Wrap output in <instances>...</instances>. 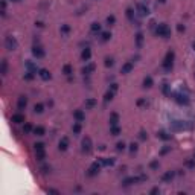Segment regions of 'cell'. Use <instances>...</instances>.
Wrapping results in <instances>:
<instances>
[{
	"label": "cell",
	"instance_id": "4fadbf2b",
	"mask_svg": "<svg viewBox=\"0 0 195 195\" xmlns=\"http://www.w3.org/2000/svg\"><path fill=\"white\" fill-rule=\"evenodd\" d=\"M175 177V172L174 171H166L163 175H162V181L163 183H171V180Z\"/></svg>",
	"mask_w": 195,
	"mask_h": 195
},
{
	"label": "cell",
	"instance_id": "816d5d0a",
	"mask_svg": "<svg viewBox=\"0 0 195 195\" xmlns=\"http://www.w3.org/2000/svg\"><path fill=\"white\" fill-rule=\"evenodd\" d=\"M186 165H188L189 168H194V166H195V159H194V160H189V162H186Z\"/></svg>",
	"mask_w": 195,
	"mask_h": 195
},
{
	"label": "cell",
	"instance_id": "f546056e",
	"mask_svg": "<svg viewBox=\"0 0 195 195\" xmlns=\"http://www.w3.org/2000/svg\"><path fill=\"white\" fill-rule=\"evenodd\" d=\"M110 38H111V32H110V31L101 32V41H102V43H107Z\"/></svg>",
	"mask_w": 195,
	"mask_h": 195
},
{
	"label": "cell",
	"instance_id": "681fc988",
	"mask_svg": "<svg viewBox=\"0 0 195 195\" xmlns=\"http://www.w3.org/2000/svg\"><path fill=\"white\" fill-rule=\"evenodd\" d=\"M41 172H43V174H48V172H50V166H48V165H43V166H41Z\"/></svg>",
	"mask_w": 195,
	"mask_h": 195
},
{
	"label": "cell",
	"instance_id": "f35d334b",
	"mask_svg": "<svg viewBox=\"0 0 195 195\" xmlns=\"http://www.w3.org/2000/svg\"><path fill=\"white\" fill-rule=\"evenodd\" d=\"M31 131H34V127H32L31 123H24V127H23V133H24V134H29Z\"/></svg>",
	"mask_w": 195,
	"mask_h": 195
},
{
	"label": "cell",
	"instance_id": "ffe728a7",
	"mask_svg": "<svg viewBox=\"0 0 195 195\" xmlns=\"http://www.w3.org/2000/svg\"><path fill=\"white\" fill-rule=\"evenodd\" d=\"M26 70L27 72H32V73H37L40 69L37 67V64L34 61H26Z\"/></svg>",
	"mask_w": 195,
	"mask_h": 195
},
{
	"label": "cell",
	"instance_id": "60d3db41",
	"mask_svg": "<svg viewBox=\"0 0 195 195\" xmlns=\"http://www.w3.org/2000/svg\"><path fill=\"white\" fill-rule=\"evenodd\" d=\"M44 143H43V142H38V143H35V145H34V149H35V151H44Z\"/></svg>",
	"mask_w": 195,
	"mask_h": 195
},
{
	"label": "cell",
	"instance_id": "d6986e66",
	"mask_svg": "<svg viewBox=\"0 0 195 195\" xmlns=\"http://www.w3.org/2000/svg\"><path fill=\"white\" fill-rule=\"evenodd\" d=\"M95 69H96V66H95L93 63H89V64H85V67H82L81 72L84 73V75H90V73L95 72Z\"/></svg>",
	"mask_w": 195,
	"mask_h": 195
},
{
	"label": "cell",
	"instance_id": "ee69618b",
	"mask_svg": "<svg viewBox=\"0 0 195 195\" xmlns=\"http://www.w3.org/2000/svg\"><path fill=\"white\" fill-rule=\"evenodd\" d=\"M162 90H163L165 95H171V85L169 84H163V89H162Z\"/></svg>",
	"mask_w": 195,
	"mask_h": 195
},
{
	"label": "cell",
	"instance_id": "9c48e42d",
	"mask_svg": "<svg viewBox=\"0 0 195 195\" xmlns=\"http://www.w3.org/2000/svg\"><path fill=\"white\" fill-rule=\"evenodd\" d=\"M125 14H127V19H128L131 23H136V26H140V24H139V22L136 20V11H134L133 8H127Z\"/></svg>",
	"mask_w": 195,
	"mask_h": 195
},
{
	"label": "cell",
	"instance_id": "8992f818",
	"mask_svg": "<svg viewBox=\"0 0 195 195\" xmlns=\"http://www.w3.org/2000/svg\"><path fill=\"white\" fill-rule=\"evenodd\" d=\"M172 96H174V99H175L178 104H183V105H188V104H189V98H188V95H185V93H181V92H175Z\"/></svg>",
	"mask_w": 195,
	"mask_h": 195
},
{
	"label": "cell",
	"instance_id": "ab89813d",
	"mask_svg": "<svg viewBox=\"0 0 195 195\" xmlns=\"http://www.w3.org/2000/svg\"><path fill=\"white\" fill-rule=\"evenodd\" d=\"M114 23H116V17H114L113 14L108 15V17H107V24H108V26H113Z\"/></svg>",
	"mask_w": 195,
	"mask_h": 195
},
{
	"label": "cell",
	"instance_id": "7a4b0ae2",
	"mask_svg": "<svg viewBox=\"0 0 195 195\" xmlns=\"http://www.w3.org/2000/svg\"><path fill=\"white\" fill-rule=\"evenodd\" d=\"M156 35H157V37H162V38H169L171 37V27L166 23L157 24V27H156Z\"/></svg>",
	"mask_w": 195,
	"mask_h": 195
},
{
	"label": "cell",
	"instance_id": "c3c4849f",
	"mask_svg": "<svg viewBox=\"0 0 195 195\" xmlns=\"http://www.w3.org/2000/svg\"><path fill=\"white\" fill-rule=\"evenodd\" d=\"M169 151H171V146H165V148H162L160 154H162V156H165V154H168Z\"/></svg>",
	"mask_w": 195,
	"mask_h": 195
},
{
	"label": "cell",
	"instance_id": "7402d4cb",
	"mask_svg": "<svg viewBox=\"0 0 195 195\" xmlns=\"http://www.w3.org/2000/svg\"><path fill=\"white\" fill-rule=\"evenodd\" d=\"M114 93H116L114 90L108 89V90L105 92V95H104V104H108V102H110V101H111V99L114 98Z\"/></svg>",
	"mask_w": 195,
	"mask_h": 195
},
{
	"label": "cell",
	"instance_id": "8d00e7d4",
	"mask_svg": "<svg viewBox=\"0 0 195 195\" xmlns=\"http://www.w3.org/2000/svg\"><path fill=\"white\" fill-rule=\"evenodd\" d=\"M60 32H61L63 35H67V34L70 32V26H69V24H61V27H60Z\"/></svg>",
	"mask_w": 195,
	"mask_h": 195
},
{
	"label": "cell",
	"instance_id": "11a10c76",
	"mask_svg": "<svg viewBox=\"0 0 195 195\" xmlns=\"http://www.w3.org/2000/svg\"><path fill=\"white\" fill-rule=\"evenodd\" d=\"M35 26H38V27H44V23H43V22H37Z\"/></svg>",
	"mask_w": 195,
	"mask_h": 195
},
{
	"label": "cell",
	"instance_id": "484cf974",
	"mask_svg": "<svg viewBox=\"0 0 195 195\" xmlns=\"http://www.w3.org/2000/svg\"><path fill=\"white\" fill-rule=\"evenodd\" d=\"M142 44H143V34H142V32H137V34H136V48L140 49Z\"/></svg>",
	"mask_w": 195,
	"mask_h": 195
},
{
	"label": "cell",
	"instance_id": "9a60e30c",
	"mask_svg": "<svg viewBox=\"0 0 195 195\" xmlns=\"http://www.w3.org/2000/svg\"><path fill=\"white\" fill-rule=\"evenodd\" d=\"M69 148V137H61V140H60V143H58V149L60 151H66Z\"/></svg>",
	"mask_w": 195,
	"mask_h": 195
},
{
	"label": "cell",
	"instance_id": "83f0119b",
	"mask_svg": "<svg viewBox=\"0 0 195 195\" xmlns=\"http://www.w3.org/2000/svg\"><path fill=\"white\" fill-rule=\"evenodd\" d=\"M118 123H119V114L118 113H111L110 114V127L118 125Z\"/></svg>",
	"mask_w": 195,
	"mask_h": 195
},
{
	"label": "cell",
	"instance_id": "ac0fdd59",
	"mask_svg": "<svg viewBox=\"0 0 195 195\" xmlns=\"http://www.w3.org/2000/svg\"><path fill=\"white\" fill-rule=\"evenodd\" d=\"M137 181H139L137 177H127V178L122 181V186L128 188V186H131V185H134V183H137Z\"/></svg>",
	"mask_w": 195,
	"mask_h": 195
},
{
	"label": "cell",
	"instance_id": "836d02e7",
	"mask_svg": "<svg viewBox=\"0 0 195 195\" xmlns=\"http://www.w3.org/2000/svg\"><path fill=\"white\" fill-rule=\"evenodd\" d=\"M157 137H159V139H162V140H171V134L165 133V131H160V133H157Z\"/></svg>",
	"mask_w": 195,
	"mask_h": 195
},
{
	"label": "cell",
	"instance_id": "6f0895ef",
	"mask_svg": "<svg viewBox=\"0 0 195 195\" xmlns=\"http://www.w3.org/2000/svg\"><path fill=\"white\" fill-rule=\"evenodd\" d=\"M12 2H22V0H12Z\"/></svg>",
	"mask_w": 195,
	"mask_h": 195
},
{
	"label": "cell",
	"instance_id": "9f6ffc18",
	"mask_svg": "<svg viewBox=\"0 0 195 195\" xmlns=\"http://www.w3.org/2000/svg\"><path fill=\"white\" fill-rule=\"evenodd\" d=\"M159 3H166V0H157Z\"/></svg>",
	"mask_w": 195,
	"mask_h": 195
},
{
	"label": "cell",
	"instance_id": "f1b7e54d",
	"mask_svg": "<svg viewBox=\"0 0 195 195\" xmlns=\"http://www.w3.org/2000/svg\"><path fill=\"white\" fill-rule=\"evenodd\" d=\"M101 29H102V26H101V23H92V26H90V32L92 34H99L101 32Z\"/></svg>",
	"mask_w": 195,
	"mask_h": 195
},
{
	"label": "cell",
	"instance_id": "d590c367",
	"mask_svg": "<svg viewBox=\"0 0 195 195\" xmlns=\"http://www.w3.org/2000/svg\"><path fill=\"white\" fill-rule=\"evenodd\" d=\"M72 131H73V134H79L81 133V122H75L73 123Z\"/></svg>",
	"mask_w": 195,
	"mask_h": 195
},
{
	"label": "cell",
	"instance_id": "52a82bcc",
	"mask_svg": "<svg viewBox=\"0 0 195 195\" xmlns=\"http://www.w3.org/2000/svg\"><path fill=\"white\" fill-rule=\"evenodd\" d=\"M32 55H34L37 60H40V58H44L46 52H44V49L41 48L40 44H34V48H32Z\"/></svg>",
	"mask_w": 195,
	"mask_h": 195
},
{
	"label": "cell",
	"instance_id": "5b68a950",
	"mask_svg": "<svg viewBox=\"0 0 195 195\" xmlns=\"http://www.w3.org/2000/svg\"><path fill=\"white\" fill-rule=\"evenodd\" d=\"M102 168V165L99 163V162H93L92 165H90V168H89V171H87V175L89 177H95V175H98L99 174V169Z\"/></svg>",
	"mask_w": 195,
	"mask_h": 195
},
{
	"label": "cell",
	"instance_id": "44dd1931",
	"mask_svg": "<svg viewBox=\"0 0 195 195\" xmlns=\"http://www.w3.org/2000/svg\"><path fill=\"white\" fill-rule=\"evenodd\" d=\"M38 75H40V78H41L43 81H49V79L52 78V75H50V72H49L48 69H40V70H38Z\"/></svg>",
	"mask_w": 195,
	"mask_h": 195
},
{
	"label": "cell",
	"instance_id": "d4e9b609",
	"mask_svg": "<svg viewBox=\"0 0 195 195\" xmlns=\"http://www.w3.org/2000/svg\"><path fill=\"white\" fill-rule=\"evenodd\" d=\"M32 133H34L35 136H40V137H41V136L46 134V128L41 127V125H38V127H34V131H32Z\"/></svg>",
	"mask_w": 195,
	"mask_h": 195
},
{
	"label": "cell",
	"instance_id": "4316f807",
	"mask_svg": "<svg viewBox=\"0 0 195 195\" xmlns=\"http://www.w3.org/2000/svg\"><path fill=\"white\" fill-rule=\"evenodd\" d=\"M0 73H2V76H6V73H8V61L6 60H2V63H0Z\"/></svg>",
	"mask_w": 195,
	"mask_h": 195
},
{
	"label": "cell",
	"instance_id": "7dc6e473",
	"mask_svg": "<svg viewBox=\"0 0 195 195\" xmlns=\"http://www.w3.org/2000/svg\"><path fill=\"white\" fill-rule=\"evenodd\" d=\"M139 139H140V140H146V139H148L146 131H140V133H139Z\"/></svg>",
	"mask_w": 195,
	"mask_h": 195
},
{
	"label": "cell",
	"instance_id": "603a6c76",
	"mask_svg": "<svg viewBox=\"0 0 195 195\" xmlns=\"http://www.w3.org/2000/svg\"><path fill=\"white\" fill-rule=\"evenodd\" d=\"M152 85H154L152 76H151V75H146L145 78H143V87H145V89H151Z\"/></svg>",
	"mask_w": 195,
	"mask_h": 195
},
{
	"label": "cell",
	"instance_id": "bcb514c9",
	"mask_svg": "<svg viewBox=\"0 0 195 195\" xmlns=\"http://www.w3.org/2000/svg\"><path fill=\"white\" fill-rule=\"evenodd\" d=\"M116 149H118L119 152L123 151V149H125V143H123V142H118V143H116Z\"/></svg>",
	"mask_w": 195,
	"mask_h": 195
},
{
	"label": "cell",
	"instance_id": "ba28073f",
	"mask_svg": "<svg viewBox=\"0 0 195 195\" xmlns=\"http://www.w3.org/2000/svg\"><path fill=\"white\" fill-rule=\"evenodd\" d=\"M136 12H137L140 17H146V15L149 14V9H148V6H146L145 3H137V5H136Z\"/></svg>",
	"mask_w": 195,
	"mask_h": 195
},
{
	"label": "cell",
	"instance_id": "2e32d148",
	"mask_svg": "<svg viewBox=\"0 0 195 195\" xmlns=\"http://www.w3.org/2000/svg\"><path fill=\"white\" fill-rule=\"evenodd\" d=\"M27 107V98L26 96H20L19 98V101H17V108L22 111V110H24Z\"/></svg>",
	"mask_w": 195,
	"mask_h": 195
},
{
	"label": "cell",
	"instance_id": "1f68e13d",
	"mask_svg": "<svg viewBox=\"0 0 195 195\" xmlns=\"http://www.w3.org/2000/svg\"><path fill=\"white\" fill-rule=\"evenodd\" d=\"M43 111H44V105H43V104H40V102H38V104H35V105H34V113L41 114Z\"/></svg>",
	"mask_w": 195,
	"mask_h": 195
},
{
	"label": "cell",
	"instance_id": "b9f144b4",
	"mask_svg": "<svg viewBox=\"0 0 195 195\" xmlns=\"http://www.w3.org/2000/svg\"><path fill=\"white\" fill-rule=\"evenodd\" d=\"M159 166H160L159 160H152V162L149 163V168H151V169H159Z\"/></svg>",
	"mask_w": 195,
	"mask_h": 195
},
{
	"label": "cell",
	"instance_id": "4dcf8cb0",
	"mask_svg": "<svg viewBox=\"0 0 195 195\" xmlns=\"http://www.w3.org/2000/svg\"><path fill=\"white\" fill-rule=\"evenodd\" d=\"M63 73H64L66 76H70V75L73 73L72 64H64V66H63Z\"/></svg>",
	"mask_w": 195,
	"mask_h": 195
},
{
	"label": "cell",
	"instance_id": "cb8c5ba5",
	"mask_svg": "<svg viewBox=\"0 0 195 195\" xmlns=\"http://www.w3.org/2000/svg\"><path fill=\"white\" fill-rule=\"evenodd\" d=\"M98 105V101L96 99H93V98H89V99H85V108L87 110H92V108H95Z\"/></svg>",
	"mask_w": 195,
	"mask_h": 195
},
{
	"label": "cell",
	"instance_id": "f6af8a7d",
	"mask_svg": "<svg viewBox=\"0 0 195 195\" xmlns=\"http://www.w3.org/2000/svg\"><path fill=\"white\" fill-rule=\"evenodd\" d=\"M137 149H139V146H137V143H131V145H130V152H131V154L137 152Z\"/></svg>",
	"mask_w": 195,
	"mask_h": 195
},
{
	"label": "cell",
	"instance_id": "94428289",
	"mask_svg": "<svg viewBox=\"0 0 195 195\" xmlns=\"http://www.w3.org/2000/svg\"><path fill=\"white\" fill-rule=\"evenodd\" d=\"M145 2H148V0H145Z\"/></svg>",
	"mask_w": 195,
	"mask_h": 195
},
{
	"label": "cell",
	"instance_id": "e0dca14e",
	"mask_svg": "<svg viewBox=\"0 0 195 195\" xmlns=\"http://www.w3.org/2000/svg\"><path fill=\"white\" fill-rule=\"evenodd\" d=\"M11 122H14V123H24V114H22V113L12 114L11 116Z\"/></svg>",
	"mask_w": 195,
	"mask_h": 195
},
{
	"label": "cell",
	"instance_id": "91938a15",
	"mask_svg": "<svg viewBox=\"0 0 195 195\" xmlns=\"http://www.w3.org/2000/svg\"><path fill=\"white\" fill-rule=\"evenodd\" d=\"M194 159H195V152H194Z\"/></svg>",
	"mask_w": 195,
	"mask_h": 195
},
{
	"label": "cell",
	"instance_id": "5bb4252c",
	"mask_svg": "<svg viewBox=\"0 0 195 195\" xmlns=\"http://www.w3.org/2000/svg\"><path fill=\"white\" fill-rule=\"evenodd\" d=\"M73 118H75V121L76 122H84L85 121V113H84L82 110H75Z\"/></svg>",
	"mask_w": 195,
	"mask_h": 195
},
{
	"label": "cell",
	"instance_id": "74e56055",
	"mask_svg": "<svg viewBox=\"0 0 195 195\" xmlns=\"http://www.w3.org/2000/svg\"><path fill=\"white\" fill-rule=\"evenodd\" d=\"M110 133H111V136H119V134H121V128H119L118 125H113V127L110 128Z\"/></svg>",
	"mask_w": 195,
	"mask_h": 195
},
{
	"label": "cell",
	"instance_id": "6da1fadb",
	"mask_svg": "<svg viewBox=\"0 0 195 195\" xmlns=\"http://www.w3.org/2000/svg\"><path fill=\"white\" fill-rule=\"evenodd\" d=\"M174 60H175V52L174 50H168L165 58H163V63H162V67L165 72H171L172 67H174Z\"/></svg>",
	"mask_w": 195,
	"mask_h": 195
},
{
	"label": "cell",
	"instance_id": "f907efd6",
	"mask_svg": "<svg viewBox=\"0 0 195 195\" xmlns=\"http://www.w3.org/2000/svg\"><path fill=\"white\" fill-rule=\"evenodd\" d=\"M145 104H146V98H142V99L137 101V105H139V107H142V105H145Z\"/></svg>",
	"mask_w": 195,
	"mask_h": 195
},
{
	"label": "cell",
	"instance_id": "277c9868",
	"mask_svg": "<svg viewBox=\"0 0 195 195\" xmlns=\"http://www.w3.org/2000/svg\"><path fill=\"white\" fill-rule=\"evenodd\" d=\"M81 145H82V151H84L85 154H90V152H92V149H93V143H92V139H90L89 136H85V137L82 139Z\"/></svg>",
	"mask_w": 195,
	"mask_h": 195
},
{
	"label": "cell",
	"instance_id": "8fae6325",
	"mask_svg": "<svg viewBox=\"0 0 195 195\" xmlns=\"http://www.w3.org/2000/svg\"><path fill=\"white\" fill-rule=\"evenodd\" d=\"M133 69H134V61H127V63L121 67V73L122 75H127V73L131 72Z\"/></svg>",
	"mask_w": 195,
	"mask_h": 195
},
{
	"label": "cell",
	"instance_id": "d6a6232c",
	"mask_svg": "<svg viewBox=\"0 0 195 195\" xmlns=\"http://www.w3.org/2000/svg\"><path fill=\"white\" fill-rule=\"evenodd\" d=\"M35 159L40 160V162H43L46 159V149L44 151H35Z\"/></svg>",
	"mask_w": 195,
	"mask_h": 195
},
{
	"label": "cell",
	"instance_id": "f5cc1de1",
	"mask_svg": "<svg viewBox=\"0 0 195 195\" xmlns=\"http://www.w3.org/2000/svg\"><path fill=\"white\" fill-rule=\"evenodd\" d=\"M151 195H154V194H160V189L159 188H154V189H151V192H149Z\"/></svg>",
	"mask_w": 195,
	"mask_h": 195
},
{
	"label": "cell",
	"instance_id": "e575fe53",
	"mask_svg": "<svg viewBox=\"0 0 195 195\" xmlns=\"http://www.w3.org/2000/svg\"><path fill=\"white\" fill-rule=\"evenodd\" d=\"M104 64H105V67H113V66H114V60H113V56H107V58L104 60Z\"/></svg>",
	"mask_w": 195,
	"mask_h": 195
},
{
	"label": "cell",
	"instance_id": "3957f363",
	"mask_svg": "<svg viewBox=\"0 0 195 195\" xmlns=\"http://www.w3.org/2000/svg\"><path fill=\"white\" fill-rule=\"evenodd\" d=\"M5 48L8 49L9 52L15 50V49L19 48V41H17V38H15L14 35H6V37H5Z\"/></svg>",
	"mask_w": 195,
	"mask_h": 195
},
{
	"label": "cell",
	"instance_id": "680465c9",
	"mask_svg": "<svg viewBox=\"0 0 195 195\" xmlns=\"http://www.w3.org/2000/svg\"><path fill=\"white\" fill-rule=\"evenodd\" d=\"M194 50H195V41H194Z\"/></svg>",
	"mask_w": 195,
	"mask_h": 195
},
{
	"label": "cell",
	"instance_id": "30bf717a",
	"mask_svg": "<svg viewBox=\"0 0 195 195\" xmlns=\"http://www.w3.org/2000/svg\"><path fill=\"white\" fill-rule=\"evenodd\" d=\"M98 162L102 166H113L114 162H116V159H113V157H101V159H98Z\"/></svg>",
	"mask_w": 195,
	"mask_h": 195
},
{
	"label": "cell",
	"instance_id": "7bdbcfd3",
	"mask_svg": "<svg viewBox=\"0 0 195 195\" xmlns=\"http://www.w3.org/2000/svg\"><path fill=\"white\" fill-rule=\"evenodd\" d=\"M34 75H35V73H32V72H27V70H26V73H24V79H26V81H31V79H34Z\"/></svg>",
	"mask_w": 195,
	"mask_h": 195
},
{
	"label": "cell",
	"instance_id": "db71d44e",
	"mask_svg": "<svg viewBox=\"0 0 195 195\" xmlns=\"http://www.w3.org/2000/svg\"><path fill=\"white\" fill-rule=\"evenodd\" d=\"M185 29H186V27H185L183 24H178V26H177V31H178V32H185Z\"/></svg>",
	"mask_w": 195,
	"mask_h": 195
},
{
	"label": "cell",
	"instance_id": "7c38bea8",
	"mask_svg": "<svg viewBox=\"0 0 195 195\" xmlns=\"http://www.w3.org/2000/svg\"><path fill=\"white\" fill-rule=\"evenodd\" d=\"M90 58H92V49H90V48L82 49V52H81V60H82V61H85V63H89V61H90Z\"/></svg>",
	"mask_w": 195,
	"mask_h": 195
}]
</instances>
